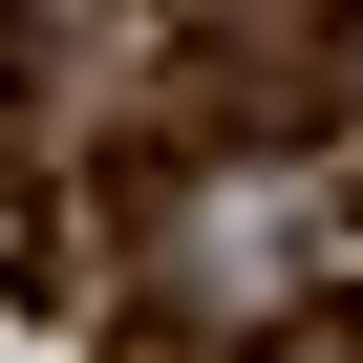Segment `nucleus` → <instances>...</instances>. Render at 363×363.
<instances>
[{"mask_svg": "<svg viewBox=\"0 0 363 363\" xmlns=\"http://www.w3.org/2000/svg\"><path fill=\"white\" fill-rule=\"evenodd\" d=\"M0 107H22V0H0Z\"/></svg>", "mask_w": 363, "mask_h": 363, "instance_id": "obj_1", "label": "nucleus"}]
</instances>
